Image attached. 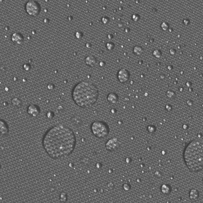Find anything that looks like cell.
<instances>
[{
	"mask_svg": "<svg viewBox=\"0 0 203 203\" xmlns=\"http://www.w3.org/2000/svg\"><path fill=\"white\" fill-rule=\"evenodd\" d=\"M23 36L19 33L14 34L12 37V40L14 43L19 44L23 41Z\"/></svg>",
	"mask_w": 203,
	"mask_h": 203,
	"instance_id": "ba28073f",
	"label": "cell"
},
{
	"mask_svg": "<svg viewBox=\"0 0 203 203\" xmlns=\"http://www.w3.org/2000/svg\"><path fill=\"white\" fill-rule=\"evenodd\" d=\"M72 97L74 101L78 107L82 108H89L97 101L98 90L90 82H81L75 87Z\"/></svg>",
	"mask_w": 203,
	"mask_h": 203,
	"instance_id": "7a4b0ae2",
	"label": "cell"
},
{
	"mask_svg": "<svg viewBox=\"0 0 203 203\" xmlns=\"http://www.w3.org/2000/svg\"><path fill=\"white\" fill-rule=\"evenodd\" d=\"M184 162L191 172L203 169V141L194 140L187 145L183 154Z\"/></svg>",
	"mask_w": 203,
	"mask_h": 203,
	"instance_id": "3957f363",
	"label": "cell"
},
{
	"mask_svg": "<svg viewBox=\"0 0 203 203\" xmlns=\"http://www.w3.org/2000/svg\"><path fill=\"white\" fill-rule=\"evenodd\" d=\"M108 100L111 103H115L118 101V97L116 94L111 93L108 96Z\"/></svg>",
	"mask_w": 203,
	"mask_h": 203,
	"instance_id": "9c48e42d",
	"label": "cell"
},
{
	"mask_svg": "<svg viewBox=\"0 0 203 203\" xmlns=\"http://www.w3.org/2000/svg\"><path fill=\"white\" fill-rule=\"evenodd\" d=\"M162 191L164 193L168 194L170 192V187L168 186L167 185H164L162 186Z\"/></svg>",
	"mask_w": 203,
	"mask_h": 203,
	"instance_id": "8fae6325",
	"label": "cell"
},
{
	"mask_svg": "<svg viewBox=\"0 0 203 203\" xmlns=\"http://www.w3.org/2000/svg\"></svg>",
	"mask_w": 203,
	"mask_h": 203,
	"instance_id": "7c38bea8",
	"label": "cell"
},
{
	"mask_svg": "<svg viewBox=\"0 0 203 203\" xmlns=\"http://www.w3.org/2000/svg\"><path fill=\"white\" fill-rule=\"evenodd\" d=\"M118 78L121 83H125L129 79V73L126 70H122L119 72Z\"/></svg>",
	"mask_w": 203,
	"mask_h": 203,
	"instance_id": "8992f818",
	"label": "cell"
},
{
	"mask_svg": "<svg viewBox=\"0 0 203 203\" xmlns=\"http://www.w3.org/2000/svg\"><path fill=\"white\" fill-rule=\"evenodd\" d=\"M27 14L33 17L38 16L41 10L40 5L37 2L31 1L27 2L26 6Z\"/></svg>",
	"mask_w": 203,
	"mask_h": 203,
	"instance_id": "5b68a950",
	"label": "cell"
},
{
	"mask_svg": "<svg viewBox=\"0 0 203 203\" xmlns=\"http://www.w3.org/2000/svg\"><path fill=\"white\" fill-rule=\"evenodd\" d=\"M92 133L98 138H105L109 135V129L106 123L102 121H97L92 125Z\"/></svg>",
	"mask_w": 203,
	"mask_h": 203,
	"instance_id": "277c9868",
	"label": "cell"
},
{
	"mask_svg": "<svg viewBox=\"0 0 203 203\" xmlns=\"http://www.w3.org/2000/svg\"><path fill=\"white\" fill-rule=\"evenodd\" d=\"M200 194L198 191L196 189H192L190 192L189 197L190 199L192 202H196L198 200Z\"/></svg>",
	"mask_w": 203,
	"mask_h": 203,
	"instance_id": "52a82bcc",
	"label": "cell"
},
{
	"mask_svg": "<svg viewBox=\"0 0 203 203\" xmlns=\"http://www.w3.org/2000/svg\"><path fill=\"white\" fill-rule=\"evenodd\" d=\"M114 139L110 140L109 141L107 144V148L108 149L113 150V149H115V148H117L118 143L116 141H114Z\"/></svg>",
	"mask_w": 203,
	"mask_h": 203,
	"instance_id": "30bf717a",
	"label": "cell"
},
{
	"mask_svg": "<svg viewBox=\"0 0 203 203\" xmlns=\"http://www.w3.org/2000/svg\"><path fill=\"white\" fill-rule=\"evenodd\" d=\"M42 144L44 150L50 157L54 159H61L72 153L76 145V138L69 127L58 125L46 132Z\"/></svg>",
	"mask_w": 203,
	"mask_h": 203,
	"instance_id": "6da1fadb",
	"label": "cell"
}]
</instances>
